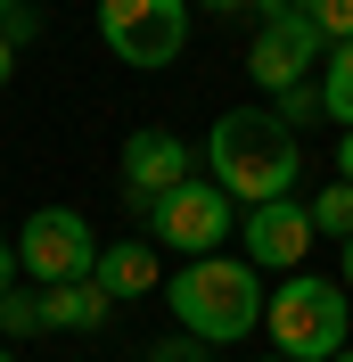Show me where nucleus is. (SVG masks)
<instances>
[{"mask_svg":"<svg viewBox=\"0 0 353 362\" xmlns=\"http://www.w3.org/2000/svg\"><path fill=\"white\" fill-rule=\"evenodd\" d=\"M205 181H214L230 206H271L296 198V173H304V148L271 107H222L214 132H205Z\"/></svg>","mask_w":353,"mask_h":362,"instance_id":"1","label":"nucleus"},{"mask_svg":"<svg viewBox=\"0 0 353 362\" xmlns=\"http://www.w3.org/2000/svg\"><path fill=\"white\" fill-rule=\"evenodd\" d=\"M263 272L246 264V255H198V264H181L164 280V305H173L181 338L198 346H239L263 329Z\"/></svg>","mask_w":353,"mask_h":362,"instance_id":"2","label":"nucleus"},{"mask_svg":"<svg viewBox=\"0 0 353 362\" xmlns=\"http://www.w3.org/2000/svg\"><path fill=\"white\" fill-rule=\"evenodd\" d=\"M263 329H271V354L329 362V354H345V338H353V305H345L337 280H321V272H287V288L263 296Z\"/></svg>","mask_w":353,"mask_h":362,"instance_id":"3","label":"nucleus"},{"mask_svg":"<svg viewBox=\"0 0 353 362\" xmlns=\"http://www.w3.org/2000/svg\"><path fill=\"white\" fill-rule=\"evenodd\" d=\"M99 42L140 74L173 66L189 49V0H99Z\"/></svg>","mask_w":353,"mask_h":362,"instance_id":"4","label":"nucleus"},{"mask_svg":"<svg viewBox=\"0 0 353 362\" xmlns=\"http://www.w3.org/2000/svg\"><path fill=\"white\" fill-rule=\"evenodd\" d=\"M148 223H156V247H173V255H222V230H239V206L222 198L205 173H189L181 189H164V198L148 206Z\"/></svg>","mask_w":353,"mask_h":362,"instance_id":"5","label":"nucleus"},{"mask_svg":"<svg viewBox=\"0 0 353 362\" xmlns=\"http://www.w3.org/2000/svg\"><path fill=\"white\" fill-rule=\"evenodd\" d=\"M99 264V239L74 206H42V214H25V239H17V272L25 280H42V288H66V280H90Z\"/></svg>","mask_w":353,"mask_h":362,"instance_id":"6","label":"nucleus"},{"mask_svg":"<svg viewBox=\"0 0 353 362\" xmlns=\"http://www.w3.org/2000/svg\"><path fill=\"white\" fill-rule=\"evenodd\" d=\"M321 58H329V42L312 33V17H296V25H255V42H246V83L280 99V90L312 83Z\"/></svg>","mask_w":353,"mask_h":362,"instance_id":"7","label":"nucleus"},{"mask_svg":"<svg viewBox=\"0 0 353 362\" xmlns=\"http://www.w3.org/2000/svg\"><path fill=\"white\" fill-rule=\"evenodd\" d=\"M239 239H246V264H255V272H304V255H312V214H304V198L246 206V214H239Z\"/></svg>","mask_w":353,"mask_h":362,"instance_id":"8","label":"nucleus"},{"mask_svg":"<svg viewBox=\"0 0 353 362\" xmlns=\"http://www.w3.org/2000/svg\"><path fill=\"white\" fill-rule=\"evenodd\" d=\"M198 173V157H189V140L181 132H164V124H148V132H132L124 140V198L148 214L164 189H181V181Z\"/></svg>","mask_w":353,"mask_h":362,"instance_id":"9","label":"nucleus"},{"mask_svg":"<svg viewBox=\"0 0 353 362\" xmlns=\"http://www.w3.org/2000/svg\"><path fill=\"white\" fill-rule=\"evenodd\" d=\"M90 280L107 288V305H132V296H156V288H164V272H156V247H148V239H107V247H99V264H90Z\"/></svg>","mask_w":353,"mask_h":362,"instance_id":"10","label":"nucleus"},{"mask_svg":"<svg viewBox=\"0 0 353 362\" xmlns=\"http://www.w3.org/2000/svg\"><path fill=\"white\" fill-rule=\"evenodd\" d=\"M42 296V329H74V338H90V329H107V288L99 280H66V288H33Z\"/></svg>","mask_w":353,"mask_h":362,"instance_id":"11","label":"nucleus"},{"mask_svg":"<svg viewBox=\"0 0 353 362\" xmlns=\"http://www.w3.org/2000/svg\"><path fill=\"white\" fill-rule=\"evenodd\" d=\"M312 90H321V115H329L337 132H353V42H337L329 58H321Z\"/></svg>","mask_w":353,"mask_h":362,"instance_id":"12","label":"nucleus"},{"mask_svg":"<svg viewBox=\"0 0 353 362\" xmlns=\"http://www.w3.org/2000/svg\"><path fill=\"white\" fill-rule=\"evenodd\" d=\"M304 214H312V239L329 230L337 247H345V239H353V181H329V189H321V198H312Z\"/></svg>","mask_w":353,"mask_h":362,"instance_id":"13","label":"nucleus"},{"mask_svg":"<svg viewBox=\"0 0 353 362\" xmlns=\"http://www.w3.org/2000/svg\"><path fill=\"white\" fill-rule=\"evenodd\" d=\"M33 329H42V296H33V288H8V296H0V346H8V338H33Z\"/></svg>","mask_w":353,"mask_h":362,"instance_id":"14","label":"nucleus"},{"mask_svg":"<svg viewBox=\"0 0 353 362\" xmlns=\"http://www.w3.org/2000/svg\"><path fill=\"white\" fill-rule=\"evenodd\" d=\"M312 33H321V42H353V0H312Z\"/></svg>","mask_w":353,"mask_h":362,"instance_id":"15","label":"nucleus"},{"mask_svg":"<svg viewBox=\"0 0 353 362\" xmlns=\"http://www.w3.org/2000/svg\"><path fill=\"white\" fill-rule=\"evenodd\" d=\"M271 115H280L287 132H296V124H312V115H321V90H312V83H296V90H280V99H271Z\"/></svg>","mask_w":353,"mask_h":362,"instance_id":"16","label":"nucleus"},{"mask_svg":"<svg viewBox=\"0 0 353 362\" xmlns=\"http://www.w3.org/2000/svg\"><path fill=\"white\" fill-rule=\"evenodd\" d=\"M263 25H296V17H312V0H246Z\"/></svg>","mask_w":353,"mask_h":362,"instance_id":"17","label":"nucleus"},{"mask_svg":"<svg viewBox=\"0 0 353 362\" xmlns=\"http://www.w3.org/2000/svg\"><path fill=\"white\" fill-rule=\"evenodd\" d=\"M148 362H205V346H198V338H173V346H156Z\"/></svg>","mask_w":353,"mask_h":362,"instance_id":"18","label":"nucleus"},{"mask_svg":"<svg viewBox=\"0 0 353 362\" xmlns=\"http://www.w3.org/2000/svg\"><path fill=\"white\" fill-rule=\"evenodd\" d=\"M17 280H25V272H17V239H8V230H0V296L17 288Z\"/></svg>","mask_w":353,"mask_h":362,"instance_id":"19","label":"nucleus"},{"mask_svg":"<svg viewBox=\"0 0 353 362\" xmlns=\"http://www.w3.org/2000/svg\"><path fill=\"white\" fill-rule=\"evenodd\" d=\"M337 181H353V132L337 140Z\"/></svg>","mask_w":353,"mask_h":362,"instance_id":"20","label":"nucleus"},{"mask_svg":"<svg viewBox=\"0 0 353 362\" xmlns=\"http://www.w3.org/2000/svg\"><path fill=\"white\" fill-rule=\"evenodd\" d=\"M8 74H17V49H8V42H0V90H8Z\"/></svg>","mask_w":353,"mask_h":362,"instance_id":"21","label":"nucleus"},{"mask_svg":"<svg viewBox=\"0 0 353 362\" xmlns=\"http://www.w3.org/2000/svg\"><path fill=\"white\" fill-rule=\"evenodd\" d=\"M189 8H214V17H230V8H246V0H189Z\"/></svg>","mask_w":353,"mask_h":362,"instance_id":"22","label":"nucleus"},{"mask_svg":"<svg viewBox=\"0 0 353 362\" xmlns=\"http://www.w3.org/2000/svg\"><path fill=\"white\" fill-rule=\"evenodd\" d=\"M337 288H353V239H345V280H337Z\"/></svg>","mask_w":353,"mask_h":362,"instance_id":"23","label":"nucleus"},{"mask_svg":"<svg viewBox=\"0 0 353 362\" xmlns=\"http://www.w3.org/2000/svg\"><path fill=\"white\" fill-rule=\"evenodd\" d=\"M17 8H25V0H0V25H8V17H17Z\"/></svg>","mask_w":353,"mask_h":362,"instance_id":"24","label":"nucleus"},{"mask_svg":"<svg viewBox=\"0 0 353 362\" xmlns=\"http://www.w3.org/2000/svg\"><path fill=\"white\" fill-rule=\"evenodd\" d=\"M329 362H353V346H345V354H329Z\"/></svg>","mask_w":353,"mask_h":362,"instance_id":"25","label":"nucleus"},{"mask_svg":"<svg viewBox=\"0 0 353 362\" xmlns=\"http://www.w3.org/2000/svg\"><path fill=\"white\" fill-rule=\"evenodd\" d=\"M255 362H287V354H255Z\"/></svg>","mask_w":353,"mask_h":362,"instance_id":"26","label":"nucleus"},{"mask_svg":"<svg viewBox=\"0 0 353 362\" xmlns=\"http://www.w3.org/2000/svg\"><path fill=\"white\" fill-rule=\"evenodd\" d=\"M0 362H17V354H8V346H0Z\"/></svg>","mask_w":353,"mask_h":362,"instance_id":"27","label":"nucleus"},{"mask_svg":"<svg viewBox=\"0 0 353 362\" xmlns=\"http://www.w3.org/2000/svg\"><path fill=\"white\" fill-rule=\"evenodd\" d=\"M345 346H353V338H345Z\"/></svg>","mask_w":353,"mask_h":362,"instance_id":"28","label":"nucleus"}]
</instances>
